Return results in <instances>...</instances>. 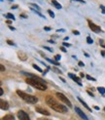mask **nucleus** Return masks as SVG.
<instances>
[{"label":"nucleus","instance_id":"20","mask_svg":"<svg viewBox=\"0 0 105 120\" xmlns=\"http://www.w3.org/2000/svg\"><path fill=\"white\" fill-rule=\"evenodd\" d=\"M87 42H88L89 44H92V43H93V40H92L90 36H88V37H87Z\"/></svg>","mask_w":105,"mask_h":120},{"label":"nucleus","instance_id":"24","mask_svg":"<svg viewBox=\"0 0 105 120\" xmlns=\"http://www.w3.org/2000/svg\"><path fill=\"white\" fill-rule=\"evenodd\" d=\"M7 43H8L9 45H13V46L15 45V43H14V42H13V41H11V40H7Z\"/></svg>","mask_w":105,"mask_h":120},{"label":"nucleus","instance_id":"5","mask_svg":"<svg viewBox=\"0 0 105 120\" xmlns=\"http://www.w3.org/2000/svg\"><path fill=\"white\" fill-rule=\"evenodd\" d=\"M18 117H19L20 120H30L28 114L23 110H19L18 111Z\"/></svg>","mask_w":105,"mask_h":120},{"label":"nucleus","instance_id":"41","mask_svg":"<svg viewBox=\"0 0 105 120\" xmlns=\"http://www.w3.org/2000/svg\"><path fill=\"white\" fill-rule=\"evenodd\" d=\"M94 109H96V110H99V107H98V106H94Z\"/></svg>","mask_w":105,"mask_h":120},{"label":"nucleus","instance_id":"9","mask_svg":"<svg viewBox=\"0 0 105 120\" xmlns=\"http://www.w3.org/2000/svg\"><path fill=\"white\" fill-rule=\"evenodd\" d=\"M68 76L70 77V78H72L76 83L78 84V85H80V86H82V83H81V79L79 78V77H77L76 75H74V74H72V73H69L68 74Z\"/></svg>","mask_w":105,"mask_h":120},{"label":"nucleus","instance_id":"11","mask_svg":"<svg viewBox=\"0 0 105 120\" xmlns=\"http://www.w3.org/2000/svg\"><path fill=\"white\" fill-rule=\"evenodd\" d=\"M78 101H80V103H81L82 105H84V106L86 107V109H87L88 110H90V111L91 112V107H90L89 105H88L86 104V101H83V100H82V99H81L80 97H78Z\"/></svg>","mask_w":105,"mask_h":120},{"label":"nucleus","instance_id":"18","mask_svg":"<svg viewBox=\"0 0 105 120\" xmlns=\"http://www.w3.org/2000/svg\"><path fill=\"white\" fill-rule=\"evenodd\" d=\"M5 17H6V18H8V19H10V20H13V21L15 20V16H14V15H12V14H10V13H9V14H6Z\"/></svg>","mask_w":105,"mask_h":120},{"label":"nucleus","instance_id":"3","mask_svg":"<svg viewBox=\"0 0 105 120\" xmlns=\"http://www.w3.org/2000/svg\"><path fill=\"white\" fill-rule=\"evenodd\" d=\"M17 94L19 95L23 101H25L26 103H29V104H36L37 101H38V99H37L36 97H34V96H32V95H28V94L22 92V91H20V90H18V91H17Z\"/></svg>","mask_w":105,"mask_h":120},{"label":"nucleus","instance_id":"2","mask_svg":"<svg viewBox=\"0 0 105 120\" xmlns=\"http://www.w3.org/2000/svg\"><path fill=\"white\" fill-rule=\"evenodd\" d=\"M25 82L27 84H29V85L33 86L34 88L41 90V91H46L47 90V85L45 84V81L35 75H33V77H28L25 80Z\"/></svg>","mask_w":105,"mask_h":120},{"label":"nucleus","instance_id":"38","mask_svg":"<svg viewBox=\"0 0 105 120\" xmlns=\"http://www.w3.org/2000/svg\"><path fill=\"white\" fill-rule=\"evenodd\" d=\"M75 1H79V2H82V3H85L84 0H75Z\"/></svg>","mask_w":105,"mask_h":120},{"label":"nucleus","instance_id":"4","mask_svg":"<svg viewBox=\"0 0 105 120\" xmlns=\"http://www.w3.org/2000/svg\"><path fill=\"white\" fill-rule=\"evenodd\" d=\"M56 97L60 99V101H62L64 104H66L67 105H68V107H72V104H71V101H70L68 99H67V97H65V96H64L62 93H60V92H57L56 94Z\"/></svg>","mask_w":105,"mask_h":120},{"label":"nucleus","instance_id":"40","mask_svg":"<svg viewBox=\"0 0 105 120\" xmlns=\"http://www.w3.org/2000/svg\"><path fill=\"white\" fill-rule=\"evenodd\" d=\"M101 55H102V57H105V52H104V51L101 52Z\"/></svg>","mask_w":105,"mask_h":120},{"label":"nucleus","instance_id":"37","mask_svg":"<svg viewBox=\"0 0 105 120\" xmlns=\"http://www.w3.org/2000/svg\"><path fill=\"white\" fill-rule=\"evenodd\" d=\"M48 42H49V43H52V44H55V43H56V42H55V41H52V40H49Z\"/></svg>","mask_w":105,"mask_h":120},{"label":"nucleus","instance_id":"6","mask_svg":"<svg viewBox=\"0 0 105 120\" xmlns=\"http://www.w3.org/2000/svg\"><path fill=\"white\" fill-rule=\"evenodd\" d=\"M89 26H90V28L91 29L92 31H94V32H96V33H98V32L101 31L100 27H99L98 26H96V25H94V23H93L92 22H91V21H89Z\"/></svg>","mask_w":105,"mask_h":120},{"label":"nucleus","instance_id":"14","mask_svg":"<svg viewBox=\"0 0 105 120\" xmlns=\"http://www.w3.org/2000/svg\"><path fill=\"white\" fill-rule=\"evenodd\" d=\"M18 55H19V57H20V59L21 60V61H25L26 58H27L25 54H23V53H21H21L19 52V53H18Z\"/></svg>","mask_w":105,"mask_h":120},{"label":"nucleus","instance_id":"8","mask_svg":"<svg viewBox=\"0 0 105 120\" xmlns=\"http://www.w3.org/2000/svg\"><path fill=\"white\" fill-rule=\"evenodd\" d=\"M0 107H1V109H3V110H7L8 109H9V105H8V101H4V100H1L0 101Z\"/></svg>","mask_w":105,"mask_h":120},{"label":"nucleus","instance_id":"28","mask_svg":"<svg viewBox=\"0 0 105 120\" xmlns=\"http://www.w3.org/2000/svg\"><path fill=\"white\" fill-rule=\"evenodd\" d=\"M64 47H69L70 46V44L69 43H66V42H63V44H62Z\"/></svg>","mask_w":105,"mask_h":120},{"label":"nucleus","instance_id":"42","mask_svg":"<svg viewBox=\"0 0 105 120\" xmlns=\"http://www.w3.org/2000/svg\"><path fill=\"white\" fill-rule=\"evenodd\" d=\"M60 80H61V81H62V82H64V83H65V82H66V81H65V80H64V79H63V78H61V77H60Z\"/></svg>","mask_w":105,"mask_h":120},{"label":"nucleus","instance_id":"32","mask_svg":"<svg viewBox=\"0 0 105 120\" xmlns=\"http://www.w3.org/2000/svg\"><path fill=\"white\" fill-rule=\"evenodd\" d=\"M87 93H88V94H89V95L91 96V97H92V98H93V97H94V96H93V94H92V93H91V91H88Z\"/></svg>","mask_w":105,"mask_h":120},{"label":"nucleus","instance_id":"35","mask_svg":"<svg viewBox=\"0 0 105 120\" xmlns=\"http://www.w3.org/2000/svg\"><path fill=\"white\" fill-rule=\"evenodd\" d=\"M2 95H3V89L0 88V96H2Z\"/></svg>","mask_w":105,"mask_h":120},{"label":"nucleus","instance_id":"33","mask_svg":"<svg viewBox=\"0 0 105 120\" xmlns=\"http://www.w3.org/2000/svg\"><path fill=\"white\" fill-rule=\"evenodd\" d=\"M44 29H45L46 31H49V30H51L52 28H51V27H47V26H46V27H44Z\"/></svg>","mask_w":105,"mask_h":120},{"label":"nucleus","instance_id":"30","mask_svg":"<svg viewBox=\"0 0 105 120\" xmlns=\"http://www.w3.org/2000/svg\"><path fill=\"white\" fill-rule=\"evenodd\" d=\"M78 64H79V67H84V65H85L83 62H79V63H78Z\"/></svg>","mask_w":105,"mask_h":120},{"label":"nucleus","instance_id":"10","mask_svg":"<svg viewBox=\"0 0 105 120\" xmlns=\"http://www.w3.org/2000/svg\"><path fill=\"white\" fill-rule=\"evenodd\" d=\"M35 110H36L37 112H39V113H41V114H44V115H47V116L50 115V112H49L48 110L42 109V107H36V109H35Z\"/></svg>","mask_w":105,"mask_h":120},{"label":"nucleus","instance_id":"13","mask_svg":"<svg viewBox=\"0 0 105 120\" xmlns=\"http://www.w3.org/2000/svg\"><path fill=\"white\" fill-rule=\"evenodd\" d=\"M2 120H15V117L12 114H7L2 118Z\"/></svg>","mask_w":105,"mask_h":120},{"label":"nucleus","instance_id":"23","mask_svg":"<svg viewBox=\"0 0 105 120\" xmlns=\"http://www.w3.org/2000/svg\"><path fill=\"white\" fill-rule=\"evenodd\" d=\"M87 79H89V80H92V81H95V79L93 78V77L90 76V75H87Z\"/></svg>","mask_w":105,"mask_h":120},{"label":"nucleus","instance_id":"31","mask_svg":"<svg viewBox=\"0 0 105 120\" xmlns=\"http://www.w3.org/2000/svg\"><path fill=\"white\" fill-rule=\"evenodd\" d=\"M60 50L62 51V52H66L67 50L65 49V48H64V46H62V47H60Z\"/></svg>","mask_w":105,"mask_h":120},{"label":"nucleus","instance_id":"34","mask_svg":"<svg viewBox=\"0 0 105 120\" xmlns=\"http://www.w3.org/2000/svg\"><path fill=\"white\" fill-rule=\"evenodd\" d=\"M0 67H1V71H4V70H5L4 65H3V64H0Z\"/></svg>","mask_w":105,"mask_h":120},{"label":"nucleus","instance_id":"12","mask_svg":"<svg viewBox=\"0 0 105 120\" xmlns=\"http://www.w3.org/2000/svg\"><path fill=\"white\" fill-rule=\"evenodd\" d=\"M52 5H54L55 6V7L56 8V9H58V10H60V9H61L62 7H61V5L60 4V3H58L57 1H56V0H52V2H51Z\"/></svg>","mask_w":105,"mask_h":120},{"label":"nucleus","instance_id":"22","mask_svg":"<svg viewBox=\"0 0 105 120\" xmlns=\"http://www.w3.org/2000/svg\"><path fill=\"white\" fill-rule=\"evenodd\" d=\"M52 70H54V71H56V72H57V73H60V74L61 73V71H60V69H57V68H52Z\"/></svg>","mask_w":105,"mask_h":120},{"label":"nucleus","instance_id":"15","mask_svg":"<svg viewBox=\"0 0 105 120\" xmlns=\"http://www.w3.org/2000/svg\"><path fill=\"white\" fill-rule=\"evenodd\" d=\"M46 60L48 62H50L51 64H55V65H60V64H58L56 61H54V60H51V59H49V58H46Z\"/></svg>","mask_w":105,"mask_h":120},{"label":"nucleus","instance_id":"17","mask_svg":"<svg viewBox=\"0 0 105 120\" xmlns=\"http://www.w3.org/2000/svg\"><path fill=\"white\" fill-rule=\"evenodd\" d=\"M97 91L100 93L101 95H104V94H105V88H104V87H98V88H97Z\"/></svg>","mask_w":105,"mask_h":120},{"label":"nucleus","instance_id":"29","mask_svg":"<svg viewBox=\"0 0 105 120\" xmlns=\"http://www.w3.org/2000/svg\"><path fill=\"white\" fill-rule=\"evenodd\" d=\"M73 33H74L75 35H80V32H79L78 30H73Z\"/></svg>","mask_w":105,"mask_h":120},{"label":"nucleus","instance_id":"36","mask_svg":"<svg viewBox=\"0 0 105 120\" xmlns=\"http://www.w3.org/2000/svg\"><path fill=\"white\" fill-rule=\"evenodd\" d=\"M56 31H57V32H63V31H64V29H57Z\"/></svg>","mask_w":105,"mask_h":120},{"label":"nucleus","instance_id":"19","mask_svg":"<svg viewBox=\"0 0 105 120\" xmlns=\"http://www.w3.org/2000/svg\"><path fill=\"white\" fill-rule=\"evenodd\" d=\"M32 65H33V68H34V69H36V70H38V71H39V72H43V70H42V69H41V68H40L38 67V65H36V64H32Z\"/></svg>","mask_w":105,"mask_h":120},{"label":"nucleus","instance_id":"25","mask_svg":"<svg viewBox=\"0 0 105 120\" xmlns=\"http://www.w3.org/2000/svg\"><path fill=\"white\" fill-rule=\"evenodd\" d=\"M100 9L102 10V13H103V14H105V7H104L103 5H100Z\"/></svg>","mask_w":105,"mask_h":120},{"label":"nucleus","instance_id":"44","mask_svg":"<svg viewBox=\"0 0 105 120\" xmlns=\"http://www.w3.org/2000/svg\"><path fill=\"white\" fill-rule=\"evenodd\" d=\"M101 45H102V46H103V47H104V48H105V45H104V44H103V43H102V41H101Z\"/></svg>","mask_w":105,"mask_h":120},{"label":"nucleus","instance_id":"7","mask_svg":"<svg viewBox=\"0 0 105 120\" xmlns=\"http://www.w3.org/2000/svg\"><path fill=\"white\" fill-rule=\"evenodd\" d=\"M75 111L76 112H77V114L81 117V118H83L84 120H89V118H88V116L85 114V113L83 112V111H82L80 109H79V107H77V106H75Z\"/></svg>","mask_w":105,"mask_h":120},{"label":"nucleus","instance_id":"16","mask_svg":"<svg viewBox=\"0 0 105 120\" xmlns=\"http://www.w3.org/2000/svg\"><path fill=\"white\" fill-rule=\"evenodd\" d=\"M30 8L35 9V10H37V11H40L41 10V8L39 7L38 5H36V4H30Z\"/></svg>","mask_w":105,"mask_h":120},{"label":"nucleus","instance_id":"27","mask_svg":"<svg viewBox=\"0 0 105 120\" xmlns=\"http://www.w3.org/2000/svg\"><path fill=\"white\" fill-rule=\"evenodd\" d=\"M60 55H56V57H55V59H56V61H60Z\"/></svg>","mask_w":105,"mask_h":120},{"label":"nucleus","instance_id":"43","mask_svg":"<svg viewBox=\"0 0 105 120\" xmlns=\"http://www.w3.org/2000/svg\"><path fill=\"white\" fill-rule=\"evenodd\" d=\"M21 18H26V16H24V15H21Z\"/></svg>","mask_w":105,"mask_h":120},{"label":"nucleus","instance_id":"1","mask_svg":"<svg viewBox=\"0 0 105 120\" xmlns=\"http://www.w3.org/2000/svg\"><path fill=\"white\" fill-rule=\"evenodd\" d=\"M46 103L51 109H52L54 110H56L57 112H60V113H66L67 112V107L60 105V103H57V101L54 98H52L51 96H47Z\"/></svg>","mask_w":105,"mask_h":120},{"label":"nucleus","instance_id":"26","mask_svg":"<svg viewBox=\"0 0 105 120\" xmlns=\"http://www.w3.org/2000/svg\"><path fill=\"white\" fill-rule=\"evenodd\" d=\"M44 49H46V50H48L49 52H52V49H51V48H49V47H47V46H44Z\"/></svg>","mask_w":105,"mask_h":120},{"label":"nucleus","instance_id":"21","mask_svg":"<svg viewBox=\"0 0 105 120\" xmlns=\"http://www.w3.org/2000/svg\"><path fill=\"white\" fill-rule=\"evenodd\" d=\"M48 13L50 14V16H51L52 18H55V14H54V12H52V10H48Z\"/></svg>","mask_w":105,"mask_h":120},{"label":"nucleus","instance_id":"39","mask_svg":"<svg viewBox=\"0 0 105 120\" xmlns=\"http://www.w3.org/2000/svg\"><path fill=\"white\" fill-rule=\"evenodd\" d=\"M9 28L11 29V30H15V27H13V26H9Z\"/></svg>","mask_w":105,"mask_h":120}]
</instances>
